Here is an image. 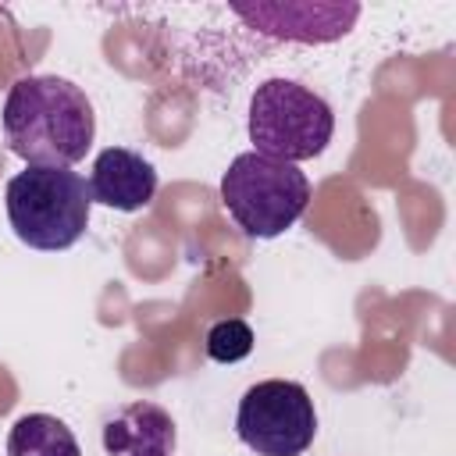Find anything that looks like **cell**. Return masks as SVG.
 I'll return each instance as SVG.
<instances>
[{"instance_id": "8992f818", "label": "cell", "mask_w": 456, "mask_h": 456, "mask_svg": "<svg viewBox=\"0 0 456 456\" xmlns=\"http://www.w3.org/2000/svg\"><path fill=\"white\" fill-rule=\"evenodd\" d=\"M235 14H242L260 32H271L278 39H299V43H331L349 32L360 7L356 4H256L242 7L235 4Z\"/></svg>"}, {"instance_id": "6da1fadb", "label": "cell", "mask_w": 456, "mask_h": 456, "mask_svg": "<svg viewBox=\"0 0 456 456\" xmlns=\"http://www.w3.org/2000/svg\"><path fill=\"white\" fill-rule=\"evenodd\" d=\"M4 139L36 167H71L96 135V114L82 86L61 75H25L4 100Z\"/></svg>"}, {"instance_id": "9c48e42d", "label": "cell", "mask_w": 456, "mask_h": 456, "mask_svg": "<svg viewBox=\"0 0 456 456\" xmlns=\"http://www.w3.org/2000/svg\"><path fill=\"white\" fill-rule=\"evenodd\" d=\"M7 456H82L78 438L53 413H25L7 435Z\"/></svg>"}, {"instance_id": "5b68a950", "label": "cell", "mask_w": 456, "mask_h": 456, "mask_svg": "<svg viewBox=\"0 0 456 456\" xmlns=\"http://www.w3.org/2000/svg\"><path fill=\"white\" fill-rule=\"evenodd\" d=\"M235 435L256 456H303L317 435V410L299 381L267 378L242 392Z\"/></svg>"}, {"instance_id": "277c9868", "label": "cell", "mask_w": 456, "mask_h": 456, "mask_svg": "<svg viewBox=\"0 0 456 456\" xmlns=\"http://www.w3.org/2000/svg\"><path fill=\"white\" fill-rule=\"evenodd\" d=\"M221 203L242 235L278 239L303 217L310 203V178L299 164H281L246 150L221 175Z\"/></svg>"}, {"instance_id": "52a82bcc", "label": "cell", "mask_w": 456, "mask_h": 456, "mask_svg": "<svg viewBox=\"0 0 456 456\" xmlns=\"http://www.w3.org/2000/svg\"><path fill=\"white\" fill-rule=\"evenodd\" d=\"M89 192L93 203H103L110 210H125V214L142 210L157 192V167L135 150L107 146L93 160Z\"/></svg>"}, {"instance_id": "ba28073f", "label": "cell", "mask_w": 456, "mask_h": 456, "mask_svg": "<svg viewBox=\"0 0 456 456\" xmlns=\"http://www.w3.org/2000/svg\"><path fill=\"white\" fill-rule=\"evenodd\" d=\"M175 420L164 406L135 399L114 410L103 420V452L107 456H175Z\"/></svg>"}, {"instance_id": "7a4b0ae2", "label": "cell", "mask_w": 456, "mask_h": 456, "mask_svg": "<svg viewBox=\"0 0 456 456\" xmlns=\"http://www.w3.org/2000/svg\"><path fill=\"white\" fill-rule=\"evenodd\" d=\"M7 221L28 249L57 253L86 235L93 192L89 182L71 167L28 164L7 182Z\"/></svg>"}, {"instance_id": "3957f363", "label": "cell", "mask_w": 456, "mask_h": 456, "mask_svg": "<svg viewBox=\"0 0 456 456\" xmlns=\"http://www.w3.org/2000/svg\"><path fill=\"white\" fill-rule=\"evenodd\" d=\"M246 132L253 153L281 164H299L324 153L335 135V110L321 93L303 82L267 78L249 96Z\"/></svg>"}, {"instance_id": "30bf717a", "label": "cell", "mask_w": 456, "mask_h": 456, "mask_svg": "<svg viewBox=\"0 0 456 456\" xmlns=\"http://www.w3.org/2000/svg\"><path fill=\"white\" fill-rule=\"evenodd\" d=\"M207 356L214 363H239L253 353V328L239 317H224L207 331Z\"/></svg>"}]
</instances>
